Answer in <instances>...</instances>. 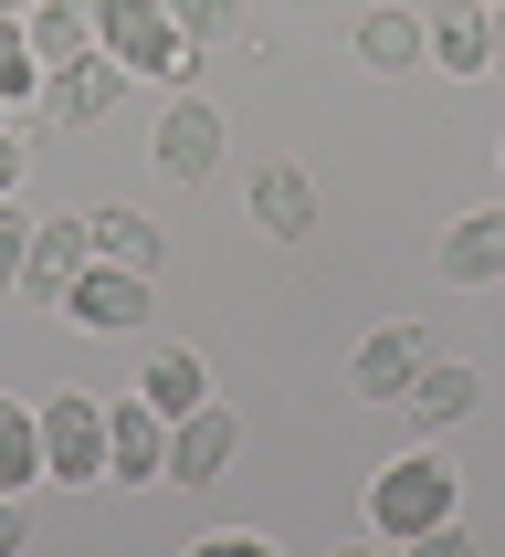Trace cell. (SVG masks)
Returning a JSON list of instances; mask_svg holds the SVG:
<instances>
[{
	"mask_svg": "<svg viewBox=\"0 0 505 557\" xmlns=\"http://www.w3.org/2000/svg\"><path fill=\"white\" fill-rule=\"evenodd\" d=\"M95 53L116 63L126 85H180L200 63V42L169 22V0H95Z\"/></svg>",
	"mask_w": 505,
	"mask_h": 557,
	"instance_id": "obj_1",
	"label": "cell"
},
{
	"mask_svg": "<svg viewBox=\"0 0 505 557\" xmlns=\"http://www.w3.org/2000/svg\"><path fill=\"white\" fill-rule=\"evenodd\" d=\"M453 505H464V473L421 442V453H401V463L369 484V527L390 536V547H421L432 527H453Z\"/></svg>",
	"mask_w": 505,
	"mask_h": 557,
	"instance_id": "obj_2",
	"label": "cell"
},
{
	"mask_svg": "<svg viewBox=\"0 0 505 557\" xmlns=\"http://www.w3.org/2000/svg\"><path fill=\"white\" fill-rule=\"evenodd\" d=\"M32 410H42V484H106V400L53 389Z\"/></svg>",
	"mask_w": 505,
	"mask_h": 557,
	"instance_id": "obj_3",
	"label": "cell"
},
{
	"mask_svg": "<svg viewBox=\"0 0 505 557\" xmlns=\"http://www.w3.org/2000/svg\"><path fill=\"white\" fill-rule=\"evenodd\" d=\"M116 95H126V74H116L106 53L53 63V74H42V95H32V137H74V126H95Z\"/></svg>",
	"mask_w": 505,
	"mask_h": 557,
	"instance_id": "obj_4",
	"label": "cell"
},
{
	"mask_svg": "<svg viewBox=\"0 0 505 557\" xmlns=\"http://www.w3.org/2000/svg\"><path fill=\"white\" fill-rule=\"evenodd\" d=\"M106 484H169V410L148 389L106 400Z\"/></svg>",
	"mask_w": 505,
	"mask_h": 557,
	"instance_id": "obj_5",
	"label": "cell"
},
{
	"mask_svg": "<svg viewBox=\"0 0 505 557\" xmlns=\"http://www.w3.org/2000/svg\"><path fill=\"white\" fill-rule=\"evenodd\" d=\"M148 284H158V274H126V263H85V274H74V295H63L53 315H74L85 337H137V326H148Z\"/></svg>",
	"mask_w": 505,
	"mask_h": 557,
	"instance_id": "obj_6",
	"label": "cell"
},
{
	"mask_svg": "<svg viewBox=\"0 0 505 557\" xmlns=\"http://www.w3.org/2000/svg\"><path fill=\"white\" fill-rule=\"evenodd\" d=\"M421 42H432V63L453 85L495 74V0H421Z\"/></svg>",
	"mask_w": 505,
	"mask_h": 557,
	"instance_id": "obj_7",
	"label": "cell"
},
{
	"mask_svg": "<svg viewBox=\"0 0 505 557\" xmlns=\"http://www.w3.org/2000/svg\"><path fill=\"white\" fill-rule=\"evenodd\" d=\"M221 169V106H200V95H169V116H158V180L200 189Z\"/></svg>",
	"mask_w": 505,
	"mask_h": 557,
	"instance_id": "obj_8",
	"label": "cell"
},
{
	"mask_svg": "<svg viewBox=\"0 0 505 557\" xmlns=\"http://www.w3.org/2000/svg\"><path fill=\"white\" fill-rule=\"evenodd\" d=\"M85 263H95V232H85V211H53V221H32V263H22V295H32V306H63Z\"/></svg>",
	"mask_w": 505,
	"mask_h": 557,
	"instance_id": "obj_9",
	"label": "cell"
},
{
	"mask_svg": "<svg viewBox=\"0 0 505 557\" xmlns=\"http://www.w3.org/2000/svg\"><path fill=\"white\" fill-rule=\"evenodd\" d=\"M232 442H243V421H232L221 400L180 410V421H169V484H221V463H232Z\"/></svg>",
	"mask_w": 505,
	"mask_h": 557,
	"instance_id": "obj_10",
	"label": "cell"
},
{
	"mask_svg": "<svg viewBox=\"0 0 505 557\" xmlns=\"http://www.w3.org/2000/svg\"><path fill=\"white\" fill-rule=\"evenodd\" d=\"M421 358H432L421 326H379V337H358V358H347V389H358V400H401L410 379H421Z\"/></svg>",
	"mask_w": 505,
	"mask_h": 557,
	"instance_id": "obj_11",
	"label": "cell"
},
{
	"mask_svg": "<svg viewBox=\"0 0 505 557\" xmlns=\"http://www.w3.org/2000/svg\"><path fill=\"white\" fill-rule=\"evenodd\" d=\"M473 400H484V379H473L464 358H421V379L401 389V410H410V432H421V442L453 432V421H473Z\"/></svg>",
	"mask_w": 505,
	"mask_h": 557,
	"instance_id": "obj_12",
	"label": "cell"
},
{
	"mask_svg": "<svg viewBox=\"0 0 505 557\" xmlns=\"http://www.w3.org/2000/svg\"><path fill=\"white\" fill-rule=\"evenodd\" d=\"M432 263H442V284H464V295H473V284H505V200H495V211H464L453 232H442Z\"/></svg>",
	"mask_w": 505,
	"mask_h": 557,
	"instance_id": "obj_13",
	"label": "cell"
},
{
	"mask_svg": "<svg viewBox=\"0 0 505 557\" xmlns=\"http://www.w3.org/2000/svg\"><path fill=\"white\" fill-rule=\"evenodd\" d=\"M253 221H263V243H306L316 232V180L295 158H263L253 169Z\"/></svg>",
	"mask_w": 505,
	"mask_h": 557,
	"instance_id": "obj_14",
	"label": "cell"
},
{
	"mask_svg": "<svg viewBox=\"0 0 505 557\" xmlns=\"http://www.w3.org/2000/svg\"><path fill=\"white\" fill-rule=\"evenodd\" d=\"M347 42H358V63H369V74H421V63H432L421 11H358V32H347Z\"/></svg>",
	"mask_w": 505,
	"mask_h": 557,
	"instance_id": "obj_15",
	"label": "cell"
},
{
	"mask_svg": "<svg viewBox=\"0 0 505 557\" xmlns=\"http://www.w3.org/2000/svg\"><path fill=\"white\" fill-rule=\"evenodd\" d=\"M22 32H32V53H42V74L53 63H85L95 53V0H22Z\"/></svg>",
	"mask_w": 505,
	"mask_h": 557,
	"instance_id": "obj_16",
	"label": "cell"
},
{
	"mask_svg": "<svg viewBox=\"0 0 505 557\" xmlns=\"http://www.w3.org/2000/svg\"><path fill=\"white\" fill-rule=\"evenodd\" d=\"M95 232V263H126V274H158V221L126 211V200H106V211H85Z\"/></svg>",
	"mask_w": 505,
	"mask_h": 557,
	"instance_id": "obj_17",
	"label": "cell"
},
{
	"mask_svg": "<svg viewBox=\"0 0 505 557\" xmlns=\"http://www.w3.org/2000/svg\"><path fill=\"white\" fill-rule=\"evenodd\" d=\"M137 389H148V400L180 421V410H200V400H211V369H200L189 347H148V358H137Z\"/></svg>",
	"mask_w": 505,
	"mask_h": 557,
	"instance_id": "obj_18",
	"label": "cell"
},
{
	"mask_svg": "<svg viewBox=\"0 0 505 557\" xmlns=\"http://www.w3.org/2000/svg\"><path fill=\"white\" fill-rule=\"evenodd\" d=\"M22 484H42V410L0 389V495H22Z\"/></svg>",
	"mask_w": 505,
	"mask_h": 557,
	"instance_id": "obj_19",
	"label": "cell"
},
{
	"mask_svg": "<svg viewBox=\"0 0 505 557\" xmlns=\"http://www.w3.org/2000/svg\"><path fill=\"white\" fill-rule=\"evenodd\" d=\"M32 95H42V53H32L22 11H0V106H11V116H32Z\"/></svg>",
	"mask_w": 505,
	"mask_h": 557,
	"instance_id": "obj_20",
	"label": "cell"
},
{
	"mask_svg": "<svg viewBox=\"0 0 505 557\" xmlns=\"http://www.w3.org/2000/svg\"><path fill=\"white\" fill-rule=\"evenodd\" d=\"M169 22L189 42H243V0H169Z\"/></svg>",
	"mask_w": 505,
	"mask_h": 557,
	"instance_id": "obj_21",
	"label": "cell"
},
{
	"mask_svg": "<svg viewBox=\"0 0 505 557\" xmlns=\"http://www.w3.org/2000/svg\"><path fill=\"white\" fill-rule=\"evenodd\" d=\"M22 263H32V221L0 200V295H22Z\"/></svg>",
	"mask_w": 505,
	"mask_h": 557,
	"instance_id": "obj_22",
	"label": "cell"
},
{
	"mask_svg": "<svg viewBox=\"0 0 505 557\" xmlns=\"http://www.w3.org/2000/svg\"><path fill=\"white\" fill-rule=\"evenodd\" d=\"M200 557H274V536L263 527H221V536H200Z\"/></svg>",
	"mask_w": 505,
	"mask_h": 557,
	"instance_id": "obj_23",
	"label": "cell"
},
{
	"mask_svg": "<svg viewBox=\"0 0 505 557\" xmlns=\"http://www.w3.org/2000/svg\"><path fill=\"white\" fill-rule=\"evenodd\" d=\"M22 158H32V137H11V126H0V200L22 189Z\"/></svg>",
	"mask_w": 505,
	"mask_h": 557,
	"instance_id": "obj_24",
	"label": "cell"
},
{
	"mask_svg": "<svg viewBox=\"0 0 505 557\" xmlns=\"http://www.w3.org/2000/svg\"><path fill=\"white\" fill-rule=\"evenodd\" d=\"M22 536H32L22 527V495H0V557H22Z\"/></svg>",
	"mask_w": 505,
	"mask_h": 557,
	"instance_id": "obj_25",
	"label": "cell"
},
{
	"mask_svg": "<svg viewBox=\"0 0 505 557\" xmlns=\"http://www.w3.org/2000/svg\"><path fill=\"white\" fill-rule=\"evenodd\" d=\"M495 74H505V0H495Z\"/></svg>",
	"mask_w": 505,
	"mask_h": 557,
	"instance_id": "obj_26",
	"label": "cell"
},
{
	"mask_svg": "<svg viewBox=\"0 0 505 557\" xmlns=\"http://www.w3.org/2000/svg\"><path fill=\"white\" fill-rule=\"evenodd\" d=\"M0 11H22V0H0Z\"/></svg>",
	"mask_w": 505,
	"mask_h": 557,
	"instance_id": "obj_27",
	"label": "cell"
},
{
	"mask_svg": "<svg viewBox=\"0 0 505 557\" xmlns=\"http://www.w3.org/2000/svg\"><path fill=\"white\" fill-rule=\"evenodd\" d=\"M0 126H11V106H0Z\"/></svg>",
	"mask_w": 505,
	"mask_h": 557,
	"instance_id": "obj_28",
	"label": "cell"
},
{
	"mask_svg": "<svg viewBox=\"0 0 505 557\" xmlns=\"http://www.w3.org/2000/svg\"><path fill=\"white\" fill-rule=\"evenodd\" d=\"M495 158H505V137H495Z\"/></svg>",
	"mask_w": 505,
	"mask_h": 557,
	"instance_id": "obj_29",
	"label": "cell"
}]
</instances>
